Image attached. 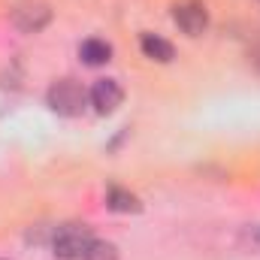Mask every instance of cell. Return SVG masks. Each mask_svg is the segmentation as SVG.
I'll use <instances>...</instances> for the list:
<instances>
[{
  "label": "cell",
  "mask_w": 260,
  "mask_h": 260,
  "mask_svg": "<svg viewBox=\"0 0 260 260\" xmlns=\"http://www.w3.org/2000/svg\"><path fill=\"white\" fill-rule=\"evenodd\" d=\"M79 58L88 67H100V64H106V61H112V46L106 40H85L79 46Z\"/></svg>",
  "instance_id": "obj_7"
},
{
  "label": "cell",
  "mask_w": 260,
  "mask_h": 260,
  "mask_svg": "<svg viewBox=\"0 0 260 260\" xmlns=\"http://www.w3.org/2000/svg\"><path fill=\"white\" fill-rule=\"evenodd\" d=\"M46 103H49L52 112H58V115H64V118H76V115H82L85 106H88V91H85L76 79H61V82H55V85L49 88Z\"/></svg>",
  "instance_id": "obj_2"
},
{
  "label": "cell",
  "mask_w": 260,
  "mask_h": 260,
  "mask_svg": "<svg viewBox=\"0 0 260 260\" xmlns=\"http://www.w3.org/2000/svg\"><path fill=\"white\" fill-rule=\"evenodd\" d=\"M88 260H118V248L112 245V242H94V248H91V254Z\"/></svg>",
  "instance_id": "obj_9"
},
{
  "label": "cell",
  "mask_w": 260,
  "mask_h": 260,
  "mask_svg": "<svg viewBox=\"0 0 260 260\" xmlns=\"http://www.w3.org/2000/svg\"><path fill=\"white\" fill-rule=\"evenodd\" d=\"M106 206H109L112 212H139V209H142L139 200L130 194V191H121V188H109V194H106Z\"/></svg>",
  "instance_id": "obj_8"
},
{
  "label": "cell",
  "mask_w": 260,
  "mask_h": 260,
  "mask_svg": "<svg viewBox=\"0 0 260 260\" xmlns=\"http://www.w3.org/2000/svg\"><path fill=\"white\" fill-rule=\"evenodd\" d=\"M12 24L21 30V34H40L49 21H52V9L40 0H24V3H15L12 12H9Z\"/></svg>",
  "instance_id": "obj_3"
},
{
  "label": "cell",
  "mask_w": 260,
  "mask_h": 260,
  "mask_svg": "<svg viewBox=\"0 0 260 260\" xmlns=\"http://www.w3.org/2000/svg\"><path fill=\"white\" fill-rule=\"evenodd\" d=\"M173 18H176V24H179L188 37H200V34L209 27V12H206V6L197 3V0L179 3V6L173 9Z\"/></svg>",
  "instance_id": "obj_5"
},
{
  "label": "cell",
  "mask_w": 260,
  "mask_h": 260,
  "mask_svg": "<svg viewBox=\"0 0 260 260\" xmlns=\"http://www.w3.org/2000/svg\"><path fill=\"white\" fill-rule=\"evenodd\" d=\"M139 49H142V55H145V58H151V61H160V64H167V61H173V58H176V49H173L167 40L154 37V34H142V40H139Z\"/></svg>",
  "instance_id": "obj_6"
},
{
  "label": "cell",
  "mask_w": 260,
  "mask_h": 260,
  "mask_svg": "<svg viewBox=\"0 0 260 260\" xmlns=\"http://www.w3.org/2000/svg\"><path fill=\"white\" fill-rule=\"evenodd\" d=\"M0 260H6V257H0Z\"/></svg>",
  "instance_id": "obj_10"
},
{
  "label": "cell",
  "mask_w": 260,
  "mask_h": 260,
  "mask_svg": "<svg viewBox=\"0 0 260 260\" xmlns=\"http://www.w3.org/2000/svg\"><path fill=\"white\" fill-rule=\"evenodd\" d=\"M94 233L88 224H64L55 230L52 248L58 260H88L91 248H94Z\"/></svg>",
  "instance_id": "obj_1"
},
{
  "label": "cell",
  "mask_w": 260,
  "mask_h": 260,
  "mask_svg": "<svg viewBox=\"0 0 260 260\" xmlns=\"http://www.w3.org/2000/svg\"><path fill=\"white\" fill-rule=\"evenodd\" d=\"M88 100H91V106H94L100 115H112V112L121 106L124 91H121V85H118L115 79H97L94 88L88 91Z\"/></svg>",
  "instance_id": "obj_4"
}]
</instances>
